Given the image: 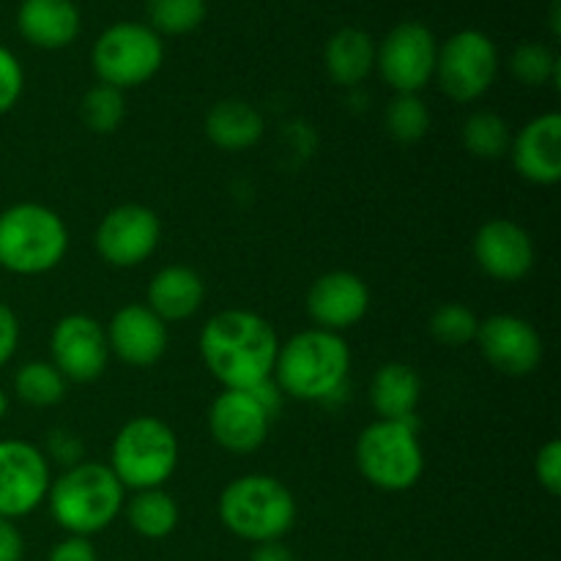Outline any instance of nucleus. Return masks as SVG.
<instances>
[{
	"mask_svg": "<svg viewBox=\"0 0 561 561\" xmlns=\"http://www.w3.org/2000/svg\"><path fill=\"white\" fill-rule=\"evenodd\" d=\"M197 348L225 389H255L274 378L279 340L266 318L236 307L208 318Z\"/></svg>",
	"mask_w": 561,
	"mask_h": 561,
	"instance_id": "1",
	"label": "nucleus"
},
{
	"mask_svg": "<svg viewBox=\"0 0 561 561\" xmlns=\"http://www.w3.org/2000/svg\"><path fill=\"white\" fill-rule=\"evenodd\" d=\"M351 370V348L343 334L305 329L279 345L274 383L288 398L318 403L343 389Z\"/></svg>",
	"mask_w": 561,
	"mask_h": 561,
	"instance_id": "2",
	"label": "nucleus"
},
{
	"mask_svg": "<svg viewBox=\"0 0 561 561\" xmlns=\"http://www.w3.org/2000/svg\"><path fill=\"white\" fill-rule=\"evenodd\" d=\"M47 507L55 524L77 537L107 529L124 513V485L110 466L75 463L49 482Z\"/></svg>",
	"mask_w": 561,
	"mask_h": 561,
	"instance_id": "3",
	"label": "nucleus"
},
{
	"mask_svg": "<svg viewBox=\"0 0 561 561\" xmlns=\"http://www.w3.org/2000/svg\"><path fill=\"white\" fill-rule=\"evenodd\" d=\"M217 510L225 529L252 546L283 540L296 524L294 493L268 474L236 477L219 493Z\"/></svg>",
	"mask_w": 561,
	"mask_h": 561,
	"instance_id": "4",
	"label": "nucleus"
},
{
	"mask_svg": "<svg viewBox=\"0 0 561 561\" xmlns=\"http://www.w3.org/2000/svg\"><path fill=\"white\" fill-rule=\"evenodd\" d=\"M69 252V230L42 203H16L0 211V268L20 277L53 272Z\"/></svg>",
	"mask_w": 561,
	"mask_h": 561,
	"instance_id": "5",
	"label": "nucleus"
},
{
	"mask_svg": "<svg viewBox=\"0 0 561 561\" xmlns=\"http://www.w3.org/2000/svg\"><path fill=\"white\" fill-rule=\"evenodd\" d=\"M179 438L159 416H135L126 422L110 447V469L131 491L162 488L179 466Z\"/></svg>",
	"mask_w": 561,
	"mask_h": 561,
	"instance_id": "6",
	"label": "nucleus"
},
{
	"mask_svg": "<svg viewBox=\"0 0 561 561\" xmlns=\"http://www.w3.org/2000/svg\"><path fill=\"white\" fill-rule=\"evenodd\" d=\"M356 469L373 488L400 493L414 488L425 474V449L414 422L378 420L356 438Z\"/></svg>",
	"mask_w": 561,
	"mask_h": 561,
	"instance_id": "7",
	"label": "nucleus"
},
{
	"mask_svg": "<svg viewBox=\"0 0 561 561\" xmlns=\"http://www.w3.org/2000/svg\"><path fill=\"white\" fill-rule=\"evenodd\" d=\"M277 409L274 378L255 389H225L208 405V431L225 453L252 455L266 444Z\"/></svg>",
	"mask_w": 561,
	"mask_h": 561,
	"instance_id": "8",
	"label": "nucleus"
},
{
	"mask_svg": "<svg viewBox=\"0 0 561 561\" xmlns=\"http://www.w3.org/2000/svg\"><path fill=\"white\" fill-rule=\"evenodd\" d=\"M164 64L162 36L142 22H115L91 49V66L99 82L118 91L137 88L151 80Z\"/></svg>",
	"mask_w": 561,
	"mask_h": 561,
	"instance_id": "9",
	"label": "nucleus"
},
{
	"mask_svg": "<svg viewBox=\"0 0 561 561\" xmlns=\"http://www.w3.org/2000/svg\"><path fill=\"white\" fill-rule=\"evenodd\" d=\"M499 75V53L482 31H460L438 47L436 80L453 102H477L491 91Z\"/></svg>",
	"mask_w": 561,
	"mask_h": 561,
	"instance_id": "10",
	"label": "nucleus"
},
{
	"mask_svg": "<svg viewBox=\"0 0 561 561\" xmlns=\"http://www.w3.org/2000/svg\"><path fill=\"white\" fill-rule=\"evenodd\" d=\"M438 44L422 22H400L376 47V69L398 93H420L436 75Z\"/></svg>",
	"mask_w": 561,
	"mask_h": 561,
	"instance_id": "11",
	"label": "nucleus"
},
{
	"mask_svg": "<svg viewBox=\"0 0 561 561\" xmlns=\"http://www.w3.org/2000/svg\"><path fill=\"white\" fill-rule=\"evenodd\" d=\"M49 463L42 449L22 438L0 442V518H25L47 502Z\"/></svg>",
	"mask_w": 561,
	"mask_h": 561,
	"instance_id": "12",
	"label": "nucleus"
},
{
	"mask_svg": "<svg viewBox=\"0 0 561 561\" xmlns=\"http://www.w3.org/2000/svg\"><path fill=\"white\" fill-rule=\"evenodd\" d=\"M162 222L157 211L140 203L110 208L99 222L93 244L99 257L115 268H135L157 252Z\"/></svg>",
	"mask_w": 561,
	"mask_h": 561,
	"instance_id": "13",
	"label": "nucleus"
},
{
	"mask_svg": "<svg viewBox=\"0 0 561 561\" xmlns=\"http://www.w3.org/2000/svg\"><path fill=\"white\" fill-rule=\"evenodd\" d=\"M49 362L66 381H96L104 376L110 362L107 332L96 318L82 312L60 318L49 334Z\"/></svg>",
	"mask_w": 561,
	"mask_h": 561,
	"instance_id": "14",
	"label": "nucleus"
},
{
	"mask_svg": "<svg viewBox=\"0 0 561 561\" xmlns=\"http://www.w3.org/2000/svg\"><path fill=\"white\" fill-rule=\"evenodd\" d=\"M477 345L493 370L504 376L524 378L542 362V340L529 321L518 316H491L480 321Z\"/></svg>",
	"mask_w": 561,
	"mask_h": 561,
	"instance_id": "15",
	"label": "nucleus"
},
{
	"mask_svg": "<svg viewBox=\"0 0 561 561\" xmlns=\"http://www.w3.org/2000/svg\"><path fill=\"white\" fill-rule=\"evenodd\" d=\"M474 261L499 283H518L535 266V241L513 219H488L474 236Z\"/></svg>",
	"mask_w": 561,
	"mask_h": 561,
	"instance_id": "16",
	"label": "nucleus"
},
{
	"mask_svg": "<svg viewBox=\"0 0 561 561\" xmlns=\"http://www.w3.org/2000/svg\"><path fill=\"white\" fill-rule=\"evenodd\" d=\"M370 310V288L354 272H329L310 285L307 312L316 329L323 332H345L356 327Z\"/></svg>",
	"mask_w": 561,
	"mask_h": 561,
	"instance_id": "17",
	"label": "nucleus"
},
{
	"mask_svg": "<svg viewBox=\"0 0 561 561\" xmlns=\"http://www.w3.org/2000/svg\"><path fill=\"white\" fill-rule=\"evenodd\" d=\"M110 354L129 367H151L168 351V323L146 305H124L107 323Z\"/></svg>",
	"mask_w": 561,
	"mask_h": 561,
	"instance_id": "18",
	"label": "nucleus"
},
{
	"mask_svg": "<svg viewBox=\"0 0 561 561\" xmlns=\"http://www.w3.org/2000/svg\"><path fill=\"white\" fill-rule=\"evenodd\" d=\"M520 179L537 186H553L561 181V115L546 113L531 118L510 146Z\"/></svg>",
	"mask_w": 561,
	"mask_h": 561,
	"instance_id": "19",
	"label": "nucleus"
},
{
	"mask_svg": "<svg viewBox=\"0 0 561 561\" xmlns=\"http://www.w3.org/2000/svg\"><path fill=\"white\" fill-rule=\"evenodd\" d=\"M206 301V283L190 266H162L148 283V310L164 323H179L195 316Z\"/></svg>",
	"mask_w": 561,
	"mask_h": 561,
	"instance_id": "20",
	"label": "nucleus"
},
{
	"mask_svg": "<svg viewBox=\"0 0 561 561\" xmlns=\"http://www.w3.org/2000/svg\"><path fill=\"white\" fill-rule=\"evenodd\" d=\"M16 27L33 47L64 49L80 33V11L71 0H22Z\"/></svg>",
	"mask_w": 561,
	"mask_h": 561,
	"instance_id": "21",
	"label": "nucleus"
},
{
	"mask_svg": "<svg viewBox=\"0 0 561 561\" xmlns=\"http://www.w3.org/2000/svg\"><path fill=\"white\" fill-rule=\"evenodd\" d=\"M203 129H206V137L219 151L241 153L261 142L263 131H266V121L250 102L222 99L206 113Z\"/></svg>",
	"mask_w": 561,
	"mask_h": 561,
	"instance_id": "22",
	"label": "nucleus"
},
{
	"mask_svg": "<svg viewBox=\"0 0 561 561\" xmlns=\"http://www.w3.org/2000/svg\"><path fill=\"white\" fill-rule=\"evenodd\" d=\"M422 398V378L403 362H387L370 381V405L378 420L409 422Z\"/></svg>",
	"mask_w": 561,
	"mask_h": 561,
	"instance_id": "23",
	"label": "nucleus"
},
{
	"mask_svg": "<svg viewBox=\"0 0 561 561\" xmlns=\"http://www.w3.org/2000/svg\"><path fill=\"white\" fill-rule=\"evenodd\" d=\"M323 64H327L332 82L343 88L359 85L376 69V44L370 33L362 27H340L323 49Z\"/></svg>",
	"mask_w": 561,
	"mask_h": 561,
	"instance_id": "24",
	"label": "nucleus"
},
{
	"mask_svg": "<svg viewBox=\"0 0 561 561\" xmlns=\"http://www.w3.org/2000/svg\"><path fill=\"white\" fill-rule=\"evenodd\" d=\"M179 504L162 488L151 491H135V496L126 502V524L142 540H164L179 526Z\"/></svg>",
	"mask_w": 561,
	"mask_h": 561,
	"instance_id": "25",
	"label": "nucleus"
},
{
	"mask_svg": "<svg viewBox=\"0 0 561 561\" xmlns=\"http://www.w3.org/2000/svg\"><path fill=\"white\" fill-rule=\"evenodd\" d=\"M66 381L53 362H27L14 373V394L33 409H49L66 398Z\"/></svg>",
	"mask_w": 561,
	"mask_h": 561,
	"instance_id": "26",
	"label": "nucleus"
},
{
	"mask_svg": "<svg viewBox=\"0 0 561 561\" xmlns=\"http://www.w3.org/2000/svg\"><path fill=\"white\" fill-rule=\"evenodd\" d=\"M463 146L477 159H502L513 146V131L502 115L491 110L471 113L463 124Z\"/></svg>",
	"mask_w": 561,
	"mask_h": 561,
	"instance_id": "27",
	"label": "nucleus"
},
{
	"mask_svg": "<svg viewBox=\"0 0 561 561\" xmlns=\"http://www.w3.org/2000/svg\"><path fill=\"white\" fill-rule=\"evenodd\" d=\"M80 118L85 129L93 131V135H113L126 118L124 91L104 85V82L88 88L80 102Z\"/></svg>",
	"mask_w": 561,
	"mask_h": 561,
	"instance_id": "28",
	"label": "nucleus"
},
{
	"mask_svg": "<svg viewBox=\"0 0 561 561\" xmlns=\"http://www.w3.org/2000/svg\"><path fill=\"white\" fill-rule=\"evenodd\" d=\"M206 0H148V22L157 36H184L206 20Z\"/></svg>",
	"mask_w": 561,
	"mask_h": 561,
	"instance_id": "29",
	"label": "nucleus"
},
{
	"mask_svg": "<svg viewBox=\"0 0 561 561\" xmlns=\"http://www.w3.org/2000/svg\"><path fill=\"white\" fill-rule=\"evenodd\" d=\"M559 69L561 60L557 53L542 42H526L510 55V71H513L515 80L529 88L548 85V82L559 88Z\"/></svg>",
	"mask_w": 561,
	"mask_h": 561,
	"instance_id": "30",
	"label": "nucleus"
},
{
	"mask_svg": "<svg viewBox=\"0 0 561 561\" xmlns=\"http://www.w3.org/2000/svg\"><path fill=\"white\" fill-rule=\"evenodd\" d=\"M383 124L394 140L411 146V142H420L431 129V110L416 93H398L389 102Z\"/></svg>",
	"mask_w": 561,
	"mask_h": 561,
	"instance_id": "31",
	"label": "nucleus"
},
{
	"mask_svg": "<svg viewBox=\"0 0 561 561\" xmlns=\"http://www.w3.org/2000/svg\"><path fill=\"white\" fill-rule=\"evenodd\" d=\"M431 329L433 340L447 348H463V345L474 343L477 329H480V318L474 316V310H469L466 305H458V301H449V305H442L431 316Z\"/></svg>",
	"mask_w": 561,
	"mask_h": 561,
	"instance_id": "32",
	"label": "nucleus"
},
{
	"mask_svg": "<svg viewBox=\"0 0 561 561\" xmlns=\"http://www.w3.org/2000/svg\"><path fill=\"white\" fill-rule=\"evenodd\" d=\"M22 88H25V71H22L16 55L0 44V115L14 110L22 96Z\"/></svg>",
	"mask_w": 561,
	"mask_h": 561,
	"instance_id": "33",
	"label": "nucleus"
},
{
	"mask_svg": "<svg viewBox=\"0 0 561 561\" xmlns=\"http://www.w3.org/2000/svg\"><path fill=\"white\" fill-rule=\"evenodd\" d=\"M535 474L540 480V485L546 488L551 496H559L561 493V444L557 438L540 447L535 458Z\"/></svg>",
	"mask_w": 561,
	"mask_h": 561,
	"instance_id": "34",
	"label": "nucleus"
},
{
	"mask_svg": "<svg viewBox=\"0 0 561 561\" xmlns=\"http://www.w3.org/2000/svg\"><path fill=\"white\" fill-rule=\"evenodd\" d=\"M47 561H99L96 548H93L91 537H77L69 535L66 540L55 542L49 548Z\"/></svg>",
	"mask_w": 561,
	"mask_h": 561,
	"instance_id": "35",
	"label": "nucleus"
},
{
	"mask_svg": "<svg viewBox=\"0 0 561 561\" xmlns=\"http://www.w3.org/2000/svg\"><path fill=\"white\" fill-rule=\"evenodd\" d=\"M16 345H20V318L0 301V367L9 365L11 356L16 354Z\"/></svg>",
	"mask_w": 561,
	"mask_h": 561,
	"instance_id": "36",
	"label": "nucleus"
},
{
	"mask_svg": "<svg viewBox=\"0 0 561 561\" xmlns=\"http://www.w3.org/2000/svg\"><path fill=\"white\" fill-rule=\"evenodd\" d=\"M25 559V540L16 529L14 520L0 518V561H22Z\"/></svg>",
	"mask_w": 561,
	"mask_h": 561,
	"instance_id": "37",
	"label": "nucleus"
},
{
	"mask_svg": "<svg viewBox=\"0 0 561 561\" xmlns=\"http://www.w3.org/2000/svg\"><path fill=\"white\" fill-rule=\"evenodd\" d=\"M53 453L58 455V460L64 463H80V455H82V444L77 442L71 433H53Z\"/></svg>",
	"mask_w": 561,
	"mask_h": 561,
	"instance_id": "38",
	"label": "nucleus"
},
{
	"mask_svg": "<svg viewBox=\"0 0 561 561\" xmlns=\"http://www.w3.org/2000/svg\"><path fill=\"white\" fill-rule=\"evenodd\" d=\"M250 561H296V553L283 540H274L252 548Z\"/></svg>",
	"mask_w": 561,
	"mask_h": 561,
	"instance_id": "39",
	"label": "nucleus"
},
{
	"mask_svg": "<svg viewBox=\"0 0 561 561\" xmlns=\"http://www.w3.org/2000/svg\"><path fill=\"white\" fill-rule=\"evenodd\" d=\"M5 414H9V394H5L3 389H0V420H3Z\"/></svg>",
	"mask_w": 561,
	"mask_h": 561,
	"instance_id": "40",
	"label": "nucleus"
}]
</instances>
